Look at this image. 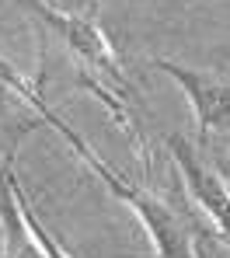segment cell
<instances>
[{"instance_id": "1", "label": "cell", "mask_w": 230, "mask_h": 258, "mask_svg": "<svg viewBox=\"0 0 230 258\" xmlns=\"http://www.w3.org/2000/svg\"><path fill=\"white\" fill-rule=\"evenodd\" d=\"M0 81L7 87H14L35 112H39V119L42 122H49V126L56 129L66 143H70V150L91 168L98 178H101V185L119 199V203H126L129 210H133V216H136L139 223H143V230H146V237H150V244H154V251H157V258H195V248H192V237H188V230H185V223L178 220V216L171 213V206L161 199V196H154L150 188H139V185H129L122 174H115L98 154H94L91 147L77 136V129L70 126V122H63L52 108L46 105V98H42V81L32 87L28 81H21L18 77V70H11L4 59H0Z\"/></svg>"}, {"instance_id": "2", "label": "cell", "mask_w": 230, "mask_h": 258, "mask_svg": "<svg viewBox=\"0 0 230 258\" xmlns=\"http://www.w3.org/2000/svg\"><path fill=\"white\" fill-rule=\"evenodd\" d=\"M21 4H28L49 28L59 35V42L66 45V52L77 59V87L91 91L94 98L112 112L115 126L129 136V143L143 150V140H139L136 126L129 119L133 84L122 74V63H119L115 49L108 42V35L101 32L98 18L94 14H66V11H56V7H49L42 0H21Z\"/></svg>"}, {"instance_id": "3", "label": "cell", "mask_w": 230, "mask_h": 258, "mask_svg": "<svg viewBox=\"0 0 230 258\" xmlns=\"http://www.w3.org/2000/svg\"><path fill=\"white\" fill-rule=\"evenodd\" d=\"M154 67L161 74H168L175 84L185 91L192 112H195V147L209 150L213 140H227L230 136V77L227 74H209V70H195L175 59H154Z\"/></svg>"}, {"instance_id": "4", "label": "cell", "mask_w": 230, "mask_h": 258, "mask_svg": "<svg viewBox=\"0 0 230 258\" xmlns=\"http://www.w3.org/2000/svg\"><path fill=\"white\" fill-rule=\"evenodd\" d=\"M168 150H171V161L182 171V181L188 188V196L195 199L199 213L209 220V227L220 234V241L230 251V185H227V178L216 168H209L202 161V150L192 140H185L182 133L168 136Z\"/></svg>"}, {"instance_id": "5", "label": "cell", "mask_w": 230, "mask_h": 258, "mask_svg": "<svg viewBox=\"0 0 230 258\" xmlns=\"http://www.w3.org/2000/svg\"><path fill=\"white\" fill-rule=\"evenodd\" d=\"M18 206H21V216H25V223H28V230H32V237L39 241V248H42V255L46 258H70L63 248H59V241H56V234H49L46 223L35 216L32 210V203H28V196H25V188H21V181H18Z\"/></svg>"}, {"instance_id": "6", "label": "cell", "mask_w": 230, "mask_h": 258, "mask_svg": "<svg viewBox=\"0 0 230 258\" xmlns=\"http://www.w3.org/2000/svg\"><path fill=\"white\" fill-rule=\"evenodd\" d=\"M216 161H220V168H216V171L223 174V178H227V185H230V136L223 140V154H216Z\"/></svg>"}]
</instances>
